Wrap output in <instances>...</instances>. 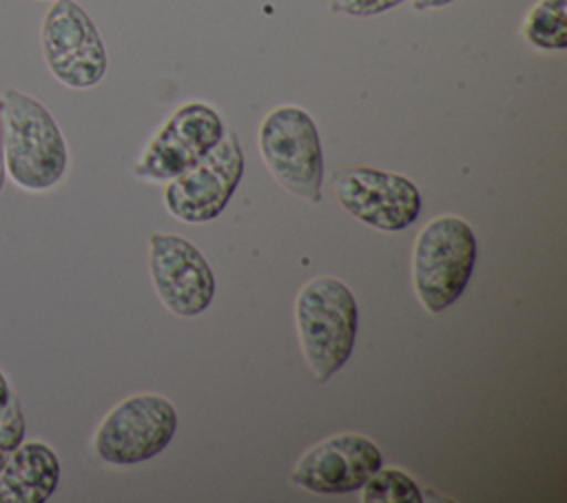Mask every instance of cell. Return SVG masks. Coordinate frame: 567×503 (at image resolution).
<instances>
[{
  "label": "cell",
  "instance_id": "1",
  "mask_svg": "<svg viewBox=\"0 0 567 503\" xmlns=\"http://www.w3.org/2000/svg\"><path fill=\"white\" fill-rule=\"evenodd\" d=\"M2 142L7 179L24 193L55 188L69 171V146L53 113L20 89H4Z\"/></svg>",
  "mask_w": 567,
  "mask_h": 503
},
{
  "label": "cell",
  "instance_id": "2",
  "mask_svg": "<svg viewBox=\"0 0 567 503\" xmlns=\"http://www.w3.org/2000/svg\"><path fill=\"white\" fill-rule=\"evenodd\" d=\"M295 324L306 366L328 383L354 350L359 308L352 290L330 275L308 279L295 297Z\"/></svg>",
  "mask_w": 567,
  "mask_h": 503
},
{
  "label": "cell",
  "instance_id": "3",
  "mask_svg": "<svg viewBox=\"0 0 567 503\" xmlns=\"http://www.w3.org/2000/svg\"><path fill=\"white\" fill-rule=\"evenodd\" d=\"M478 259V239L458 215L430 219L412 246V288L421 306L439 315L465 290Z\"/></svg>",
  "mask_w": 567,
  "mask_h": 503
},
{
  "label": "cell",
  "instance_id": "4",
  "mask_svg": "<svg viewBox=\"0 0 567 503\" xmlns=\"http://www.w3.org/2000/svg\"><path fill=\"white\" fill-rule=\"evenodd\" d=\"M259 155L288 193L317 204L323 184V148L312 115L297 104H279L259 122Z\"/></svg>",
  "mask_w": 567,
  "mask_h": 503
},
{
  "label": "cell",
  "instance_id": "5",
  "mask_svg": "<svg viewBox=\"0 0 567 503\" xmlns=\"http://www.w3.org/2000/svg\"><path fill=\"white\" fill-rule=\"evenodd\" d=\"M40 49L49 73L73 91L97 86L109 69L102 35L82 4L51 0L40 22Z\"/></svg>",
  "mask_w": 567,
  "mask_h": 503
},
{
  "label": "cell",
  "instance_id": "6",
  "mask_svg": "<svg viewBox=\"0 0 567 503\" xmlns=\"http://www.w3.org/2000/svg\"><path fill=\"white\" fill-rule=\"evenodd\" d=\"M177 432L175 406L155 392H140L115 403L93 432L97 459L135 465L159 454Z\"/></svg>",
  "mask_w": 567,
  "mask_h": 503
},
{
  "label": "cell",
  "instance_id": "7",
  "mask_svg": "<svg viewBox=\"0 0 567 503\" xmlns=\"http://www.w3.org/2000/svg\"><path fill=\"white\" fill-rule=\"evenodd\" d=\"M221 115L202 100L177 106L153 133L133 164V175L148 182H168L190 168L224 137Z\"/></svg>",
  "mask_w": 567,
  "mask_h": 503
},
{
  "label": "cell",
  "instance_id": "8",
  "mask_svg": "<svg viewBox=\"0 0 567 503\" xmlns=\"http://www.w3.org/2000/svg\"><path fill=\"white\" fill-rule=\"evenodd\" d=\"M241 175V142L235 131H226L215 148L166 182L164 206L182 222H210L228 206Z\"/></svg>",
  "mask_w": 567,
  "mask_h": 503
},
{
  "label": "cell",
  "instance_id": "9",
  "mask_svg": "<svg viewBox=\"0 0 567 503\" xmlns=\"http://www.w3.org/2000/svg\"><path fill=\"white\" fill-rule=\"evenodd\" d=\"M332 188L346 213L385 233H396L414 224L423 204L412 179L370 166H354L339 173Z\"/></svg>",
  "mask_w": 567,
  "mask_h": 503
},
{
  "label": "cell",
  "instance_id": "10",
  "mask_svg": "<svg viewBox=\"0 0 567 503\" xmlns=\"http://www.w3.org/2000/svg\"><path fill=\"white\" fill-rule=\"evenodd\" d=\"M148 273L159 301L177 317L202 315L215 297V273L195 244L182 235L148 237Z\"/></svg>",
  "mask_w": 567,
  "mask_h": 503
},
{
  "label": "cell",
  "instance_id": "11",
  "mask_svg": "<svg viewBox=\"0 0 567 503\" xmlns=\"http://www.w3.org/2000/svg\"><path fill=\"white\" fill-rule=\"evenodd\" d=\"M383 465L377 443L357 432L323 439L306 450L290 472V481L312 494H348Z\"/></svg>",
  "mask_w": 567,
  "mask_h": 503
},
{
  "label": "cell",
  "instance_id": "12",
  "mask_svg": "<svg viewBox=\"0 0 567 503\" xmlns=\"http://www.w3.org/2000/svg\"><path fill=\"white\" fill-rule=\"evenodd\" d=\"M60 479L58 452L40 439H24L0 472V503H47Z\"/></svg>",
  "mask_w": 567,
  "mask_h": 503
},
{
  "label": "cell",
  "instance_id": "13",
  "mask_svg": "<svg viewBox=\"0 0 567 503\" xmlns=\"http://www.w3.org/2000/svg\"><path fill=\"white\" fill-rule=\"evenodd\" d=\"M520 33L538 51H563L567 47V0H536L520 22Z\"/></svg>",
  "mask_w": 567,
  "mask_h": 503
},
{
  "label": "cell",
  "instance_id": "14",
  "mask_svg": "<svg viewBox=\"0 0 567 503\" xmlns=\"http://www.w3.org/2000/svg\"><path fill=\"white\" fill-rule=\"evenodd\" d=\"M361 490L363 503H423L419 485L399 468H379Z\"/></svg>",
  "mask_w": 567,
  "mask_h": 503
},
{
  "label": "cell",
  "instance_id": "15",
  "mask_svg": "<svg viewBox=\"0 0 567 503\" xmlns=\"http://www.w3.org/2000/svg\"><path fill=\"white\" fill-rule=\"evenodd\" d=\"M27 439V419L20 399L13 397L0 412V472L9 461V454Z\"/></svg>",
  "mask_w": 567,
  "mask_h": 503
},
{
  "label": "cell",
  "instance_id": "16",
  "mask_svg": "<svg viewBox=\"0 0 567 503\" xmlns=\"http://www.w3.org/2000/svg\"><path fill=\"white\" fill-rule=\"evenodd\" d=\"M408 0H330L332 13H343L350 18H372L385 13Z\"/></svg>",
  "mask_w": 567,
  "mask_h": 503
},
{
  "label": "cell",
  "instance_id": "17",
  "mask_svg": "<svg viewBox=\"0 0 567 503\" xmlns=\"http://www.w3.org/2000/svg\"><path fill=\"white\" fill-rule=\"evenodd\" d=\"M13 397H16L13 386H11L9 377H7V372L0 368V412L9 406V401H11Z\"/></svg>",
  "mask_w": 567,
  "mask_h": 503
},
{
  "label": "cell",
  "instance_id": "18",
  "mask_svg": "<svg viewBox=\"0 0 567 503\" xmlns=\"http://www.w3.org/2000/svg\"><path fill=\"white\" fill-rule=\"evenodd\" d=\"M7 184V166H4V142H2V102H0V193Z\"/></svg>",
  "mask_w": 567,
  "mask_h": 503
},
{
  "label": "cell",
  "instance_id": "19",
  "mask_svg": "<svg viewBox=\"0 0 567 503\" xmlns=\"http://www.w3.org/2000/svg\"><path fill=\"white\" fill-rule=\"evenodd\" d=\"M452 2L454 0H412V7L419 11H425V9H439V7H445Z\"/></svg>",
  "mask_w": 567,
  "mask_h": 503
}]
</instances>
